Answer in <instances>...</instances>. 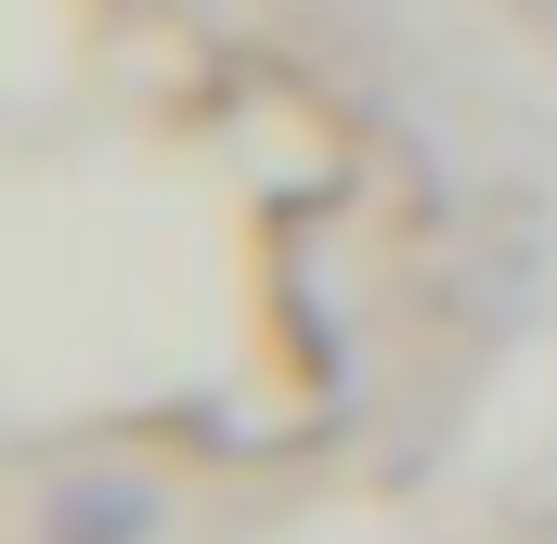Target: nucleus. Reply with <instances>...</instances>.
Masks as SVG:
<instances>
[{
    "mask_svg": "<svg viewBox=\"0 0 557 544\" xmlns=\"http://www.w3.org/2000/svg\"><path fill=\"white\" fill-rule=\"evenodd\" d=\"M131 532H143V493H104V506H91V480L52 493V544H131Z\"/></svg>",
    "mask_w": 557,
    "mask_h": 544,
    "instance_id": "1",
    "label": "nucleus"
}]
</instances>
